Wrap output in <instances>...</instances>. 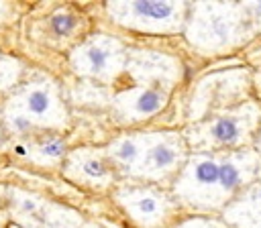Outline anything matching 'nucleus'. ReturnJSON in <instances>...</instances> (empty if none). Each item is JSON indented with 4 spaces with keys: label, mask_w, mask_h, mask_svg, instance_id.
<instances>
[{
    "label": "nucleus",
    "mask_w": 261,
    "mask_h": 228,
    "mask_svg": "<svg viewBox=\"0 0 261 228\" xmlns=\"http://www.w3.org/2000/svg\"><path fill=\"white\" fill-rule=\"evenodd\" d=\"M12 122H14V126H16L18 130H24V128H29V120H24V118H20V116H16Z\"/></svg>",
    "instance_id": "nucleus-14"
},
{
    "label": "nucleus",
    "mask_w": 261,
    "mask_h": 228,
    "mask_svg": "<svg viewBox=\"0 0 261 228\" xmlns=\"http://www.w3.org/2000/svg\"><path fill=\"white\" fill-rule=\"evenodd\" d=\"M61 151H63V145L59 140H51V142H47V145L41 147V153L47 155V157H59Z\"/></svg>",
    "instance_id": "nucleus-13"
},
{
    "label": "nucleus",
    "mask_w": 261,
    "mask_h": 228,
    "mask_svg": "<svg viewBox=\"0 0 261 228\" xmlns=\"http://www.w3.org/2000/svg\"><path fill=\"white\" fill-rule=\"evenodd\" d=\"M73 24H75V20H73L69 14H57V16H53V20H51V26H53V31H55L57 35H67V33L73 28Z\"/></svg>",
    "instance_id": "nucleus-11"
},
{
    "label": "nucleus",
    "mask_w": 261,
    "mask_h": 228,
    "mask_svg": "<svg viewBox=\"0 0 261 228\" xmlns=\"http://www.w3.org/2000/svg\"><path fill=\"white\" fill-rule=\"evenodd\" d=\"M128 10L139 18V20H149V22H167L173 18L179 10L175 2H128Z\"/></svg>",
    "instance_id": "nucleus-4"
},
{
    "label": "nucleus",
    "mask_w": 261,
    "mask_h": 228,
    "mask_svg": "<svg viewBox=\"0 0 261 228\" xmlns=\"http://www.w3.org/2000/svg\"><path fill=\"white\" fill-rule=\"evenodd\" d=\"M49 106H51V102H49V94L45 90H35L27 96V108L35 116H45Z\"/></svg>",
    "instance_id": "nucleus-8"
},
{
    "label": "nucleus",
    "mask_w": 261,
    "mask_h": 228,
    "mask_svg": "<svg viewBox=\"0 0 261 228\" xmlns=\"http://www.w3.org/2000/svg\"><path fill=\"white\" fill-rule=\"evenodd\" d=\"M86 59H88V69L100 73V71H104V69L108 67L110 51L104 49V47H98V45H96V47H90V49L86 51Z\"/></svg>",
    "instance_id": "nucleus-7"
},
{
    "label": "nucleus",
    "mask_w": 261,
    "mask_h": 228,
    "mask_svg": "<svg viewBox=\"0 0 261 228\" xmlns=\"http://www.w3.org/2000/svg\"><path fill=\"white\" fill-rule=\"evenodd\" d=\"M84 173L90 175L92 179H98V177H104V175H106V167L102 165V161L90 159V161L84 163Z\"/></svg>",
    "instance_id": "nucleus-12"
},
{
    "label": "nucleus",
    "mask_w": 261,
    "mask_h": 228,
    "mask_svg": "<svg viewBox=\"0 0 261 228\" xmlns=\"http://www.w3.org/2000/svg\"><path fill=\"white\" fill-rule=\"evenodd\" d=\"M133 204H135V212L141 218H153L159 214V202L153 195H139Z\"/></svg>",
    "instance_id": "nucleus-9"
},
{
    "label": "nucleus",
    "mask_w": 261,
    "mask_h": 228,
    "mask_svg": "<svg viewBox=\"0 0 261 228\" xmlns=\"http://www.w3.org/2000/svg\"><path fill=\"white\" fill-rule=\"evenodd\" d=\"M163 102H165V96L159 92V90H145V92H141V96L137 98V102H135V110L139 112V114H151V112H155V110H159L161 106H163Z\"/></svg>",
    "instance_id": "nucleus-6"
},
{
    "label": "nucleus",
    "mask_w": 261,
    "mask_h": 228,
    "mask_svg": "<svg viewBox=\"0 0 261 228\" xmlns=\"http://www.w3.org/2000/svg\"><path fill=\"white\" fill-rule=\"evenodd\" d=\"M112 155H114L118 161H122V163H133V161L137 159V155H139V149H137V145H135L133 140H122V142L112 151Z\"/></svg>",
    "instance_id": "nucleus-10"
},
{
    "label": "nucleus",
    "mask_w": 261,
    "mask_h": 228,
    "mask_svg": "<svg viewBox=\"0 0 261 228\" xmlns=\"http://www.w3.org/2000/svg\"><path fill=\"white\" fill-rule=\"evenodd\" d=\"M177 161V149L169 142H157L147 153V165L151 171H169Z\"/></svg>",
    "instance_id": "nucleus-5"
},
{
    "label": "nucleus",
    "mask_w": 261,
    "mask_h": 228,
    "mask_svg": "<svg viewBox=\"0 0 261 228\" xmlns=\"http://www.w3.org/2000/svg\"><path fill=\"white\" fill-rule=\"evenodd\" d=\"M253 165L247 163V157L243 155H237V157H228L220 163L218 167V193H220V200L224 195H230V191L243 183L245 179V173L251 171Z\"/></svg>",
    "instance_id": "nucleus-3"
},
{
    "label": "nucleus",
    "mask_w": 261,
    "mask_h": 228,
    "mask_svg": "<svg viewBox=\"0 0 261 228\" xmlns=\"http://www.w3.org/2000/svg\"><path fill=\"white\" fill-rule=\"evenodd\" d=\"M218 167L220 163L210 157H198L192 161V169H190L192 185L196 191L204 193V197H208L212 189H218ZM218 200H220V193H218Z\"/></svg>",
    "instance_id": "nucleus-2"
},
{
    "label": "nucleus",
    "mask_w": 261,
    "mask_h": 228,
    "mask_svg": "<svg viewBox=\"0 0 261 228\" xmlns=\"http://www.w3.org/2000/svg\"><path fill=\"white\" fill-rule=\"evenodd\" d=\"M245 130H247V118L243 114H230L212 122V126L208 128V138L210 142L216 145H234L243 138Z\"/></svg>",
    "instance_id": "nucleus-1"
},
{
    "label": "nucleus",
    "mask_w": 261,
    "mask_h": 228,
    "mask_svg": "<svg viewBox=\"0 0 261 228\" xmlns=\"http://www.w3.org/2000/svg\"><path fill=\"white\" fill-rule=\"evenodd\" d=\"M253 8H255V10H257V14L261 16V2H255V6H253Z\"/></svg>",
    "instance_id": "nucleus-15"
}]
</instances>
